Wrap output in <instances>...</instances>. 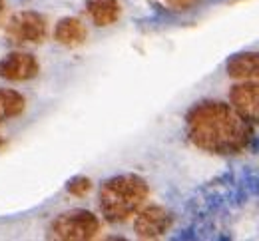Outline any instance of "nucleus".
Wrapping results in <instances>:
<instances>
[{
    "mask_svg": "<svg viewBox=\"0 0 259 241\" xmlns=\"http://www.w3.org/2000/svg\"><path fill=\"white\" fill-rule=\"evenodd\" d=\"M86 14L92 24H96L100 28H108L120 20L122 4L118 0H88Z\"/></svg>",
    "mask_w": 259,
    "mask_h": 241,
    "instance_id": "nucleus-8",
    "label": "nucleus"
},
{
    "mask_svg": "<svg viewBox=\"0 0 259 241\" xmlns=\"http://www.w3.org/2000/svg\"><path fill=\"white\" fill-rule=\"evenodd\" d=\"M102 231V221L88 209H70L54 217L48 227V237L62 241L94 239Z\"/></svg>",
    "mask_w": 259,
    "mask_h": 241,
    "instance_id": "nucleus-3",
    "label": "nucleus"
},
{
    "mask_svg": "<svg viewBox=\"0 0 259 241\" xmlns=\"http://www.w3.org/2000/svg\"><path fill=\"white\" fill-rule=\"evenodd\" d=\"M40 74V62L30 52H10L0 58V78L8 82H28Z\"/></svg>",
    "mask_w": 259,
    "mask_h": 241,
    "instance_id": "nucleus-7",
    "label": "nucleus"
},
{
    "mask_svg": "<svg viewBox=\"0 0 259 241\" xmlns=\"http://www.w3.org/2000/svg\"><path fill=\"white\" fill-rule=\"evenodd\" d=\"M4 32L14 44H42L48 36V22L42 14L32 10L16 12L6 22Z\"/></svg>",
    "mask_w": 259,
    "mask_h": 241,
    "instance_id": "nucleus-4",
    "label": "nucleus"
},
{
    "mask_svg": "<svg viewBox=\"0 0 259 241\" xmlns=\"http://www.w3.org/2000/svg\"><path fill=\"white\" fill-rule=\"evenodd\" d=\"M227 76L233 78V80H251V78H257L259 72V58L257 52H241V54H235L227 60L226 64Z\"/></svg>",
    "mask_w": 259,
    "mask_h": 241,
    "instance_id": "nucleus-10",
    "label": "nucleus"
},
{
    "mask_svg": "<svg viewBox=\"0 0 259 241\" xmlns=\"http://www.w3.org/2000/svg\"><path fill=\"white\" fill-rule=\"evenodd\" d=\"M4 6H6L4 0H0V16H2V12H4Z\"/></svg>",
    "mask_w": 259,
    "mask_h": 241,
    "instance_id": "nucleus-14",
    "label": "nucleus"
},
{
    "mask_svg": "<svg viewBox=\"0 0 259 241\" xmlns=\"http://www.w3.org/2000/svg\"><path fill=\"white\" fill-rule=\"evenodd\" d=\"M26 110V98L12 88H0V122L18 118Z\"/></svg>",
    "mask_w": 259,
    "mask_h": 241,
    "instance_id": "nucleus-11",
    "label": "nucleus"
},
{
    "mask_svg": "<svg viewBox=\"0 0 259 241\" xmlns=\"http://www.w3.org/2000/svg\"><path fill=\"white\" fill-rule=\"evenodd\" d=\"M150 198L148 181L136 173H120L104 181L98 194V207L106 221L126 223Z\"/></svg>",
    "mask_w": 259,
    "mask_h": 241,
    "instance_id": "nucleus-2",
    "label": "nucleus"
},
{
    "mask_svg": "<svg viewBox=\"0 0 259 241\" xmlns=\"http://www.w3.org/2000/svg\"><path fill=\"white\" fill-rule=\"evenodd\" d=\"M186 134L197 150L213 156H237L249 150L255 126L243 120L229 102L203 100L186 114Z\"/></svg>",
    "mask_w": 259,
    "mask_h": 241,
    "instance_id": "nucleus-1",
    "label": "nucleus"
},
{
    "mask_svg": "<svg viewBox=\"0 0 259 241\" xmlns=\"http://www.w3.org/2000/svg\"><path fill=\"white\" fill-rule=\"evenodd\" d=\"M90 185H92L90 179H86V177H76V179H72V181L68 183V191L74 194V196H84V194L90 191Z\"/></svg>",
    "mask_w": 259,
    "mask_h": 241,
    "instance_id": "nucleus-13",
    "label": "nucleus"
},
{
    "mask_svg": "<svg viewBox=\"0 0 259 241\" xmlns=\"http://www.w3.org/2000/svg\"><path fill=\"white\" fill-rule=\"evenodd\" d=\"M134 231L142 239H158L165 235L174 225V215L169 209L158 204H144L140 211L132 217Z\"/></svg>",
    "mask_w": 259,
    "mask_h": 241,
    "instance_id": "nucleus-5",
    "label": "nucleus"
},
{
    "mask_svg": "<svg viewBox=\"0 0 259 241\" xmlns=\"http://www.w3.org/2000/svg\"><path fill=\"white\" fill-rule=\"evenodd\" d=\"M0 146H2V138H0Z\"/></svg>",
    "mask_w": 259,
    "mask_h": 241,
    "instance_id": "nucleus-15",
    "label": "nucleus"
},
{
    "mask_svg": "<svg viewBox=\"0 0 259 241\" xmlns=\"http://www.w3.org/2000/svg\"><path fill=\"white\" fill-rule=\"evenodd\" d=\"M86 38H88V28L76 16H66L54 28V40L62 46H68V48L82 46L86 42Z\"/></svg>",
    "mask_w": 259,
    "mask_h": 241,
    "instance_id": "nucleus-9",
    "label": "nucleus"
},
{
    "mask_svg": "<svg viewBox=\"0 0 259 241\" xmlns=\"http://www.w3.org/2000/svg\"><path fill=\"white\" fill-rule=\"evenodd\" d=\"M229 104L231 108L247 120L251 126H257L259 118V84L257 78L251 80H239L229 90Z\"/></svg>",
    "mask_w": 259,
    "mask_h": 241,
    "instance_id": "nucleus-6",
    "label": "nucleus"
},
{
    "mask_svg": "<svg viewBox=\"0 0 259 241\" xmlns=\"http://www.w3.org/2000/svg\"><path fill=\"white\" fill-rule=\"evenodd\" d=\"M163 8L174 10V12H186L190 8H194L199 0H158Z\"/></svg>",
    "mask_w": 259,
    "mask_h": 241,
    "instance_id": "nucleus-12",
    "label": "nucleus"
}]
</instances>
